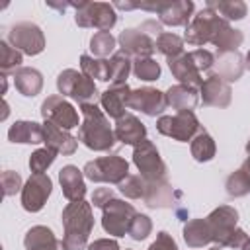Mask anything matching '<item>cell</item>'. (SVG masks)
<instances>
[{"label":"cell","mask_w":250,"mask_h":250,"mask_svg":"<svg viewBox=\"0 0 250 250\" xmlns=\"http://www.w3.org/2000/svg\"><path fill=\"white\" fill-rule=\"evenodd\" d=\"M193 12L191 0H176V2H162L158 16L160 21L166 25H188Z\"/></svg>","instance_id":"obj_21"},{"label":"cell","mask_w":250,"mask_h":250,"mask_svg":"<svg viewBox=\"0 0 250 250\" xmlns=\"http://www.w3.org/2000/svg\"><path fill=\"white\" fill-rule=\"evenodd\" d=\"M242 39H244L242 31L230 27V23L227 21L223 25V29L219 31V35L215 37L213 45L217 47V53H230V51H236V47H240Z\"/></svg>","instance_id":"obj_30"},{"label":"cell","mask_w":250,"mask_h":250,"mask_svg":"<svg viewBox=\"0 0 250 250\" xmlns=\"http://www.w3.org/2000/svg\"><path fill=\"white\" fill-rule=\"evenodd\" d=\"M209 250H221V246H211Z\"/></svg>","instance_id":"obj_53"},{"label":"cell","mask_w":250,"mask_h":250,"mask_svg":"<svg viewBox=\"0 0 250 250\" xmlns=\"http://www.w3.org/2000/svg\"><path fill=\"white\" fill-rule=\"evenodd\" d=\"M55 150H51V148H39V150H35L33 154H31V158H29V168H31V172L33 174H43L51 164H53V160H55Z\"/></svg>","instance_id":"obj_39"},{"label":"cell","mask_w":250,"mask_h":250,"mask_svg":"<svg viewBox=\"0 0 250 250\" xmlns=\"http://www.w3.org/2000/svg\"><path fill=\"white\" fill-rule=\"evenodd\" d=\"M117 186H119V191L129 199H141V197H145V191H146V180L143 176H135V174H129Z\"/></svg>","instance_id":"obj_37"},{"label":"cell","mask_w":250,"mask_h":250,"mask_svg":"<svg viewBox=\"0 0 250 250\" xmlns=\"http://www.w3.org/2000/svg\"><path fill=\"white\" fill-rule=\"evenodd\" d=\"M225 23H227V20H223L215 10L205 8L197 16H193V20L186 25L184 41L189 45H195V47L213 43Z\"/></svg>","instance_id":"obj_3"},{"label":"cell","mask_w":250,"mask_h":250,"mask_svg":"<svg viewBox=\"0 0 250 250\" xmlns=\"http://www.w3.org/2000/svg\"><path fill=\"white\" fill-rule=\"evenodd\" d=\"M133 72L139 80H156L160 76V64L154 61V59H137L135 64H133Z\"/></svg>","instance_id":"obj_38"},{"label":"cell","mask_w":250,"mask_h":250,"mask_svg":"<svg viewBox=\"0 0 250 250\" xmlns=\"http://www.w3.org/2000/svg\"><path fill=\"white\" fill-rule=\"evenodd\" d=\"M51 178L47 174H33L27 184L21 188V205L25 211H39L43 209L47 197L51 195Z\"/></svg>","instance_id":"obj_12"},{"label":"cell","mask_w":250,"mask_h":250,"mask_svg":"<svg viewBox=\"0 0 250 250\" xmlns=\"http://www.w3.org/2000/svg\"><path fill=\"white\" fill-rule=\"evenodd\" d=\"M0 64H2L4 72L20 66L21 64V53L16 47H10L6 41H0Z\"/></svg>","instance_id":"obj_41"},{"label":"cell","mask_w":250,"mask_h":250,"mask_svg":"<svg viewBox=\"0 0 250 250\" xmlns=\"http://www.w3.org/2000/svg\"><path fill=\"white\" fill-rule=\"evenodd\" d=\"M168 66L172 70V74L186 86H191V88H201L203 86V78H201V72L199 68L195 66L193 59L189 53H182L178 57H172L168 59Z\"/></svg>","instance_id":"obj_16"},{"label":"cell","mask_w":250,"mask_h":250,"mask_svg":"<svg viewBox=\"0 0 250 250\" xmlns=\"http://www.w3.org/2000/svg\"><path fill=\"white\" fill-rule=\"evenodd\" d=\"M84 176L92 182H105V184H121L129 176V164L125 158L113 154V156H102L84 166Z\"/></svg>","instance_id":"obj_6"},{"label":"cell","mask_w":250,"mask_h":250,"mask_svg":"<svg viewBox=\"0 0 250 250\" xmlns=\"http://www.w3.org/2000/svg\"><path fill=\"white\" fill-rule=\"evenodd\" d=\"M80 66H82V72L88 76V78H98V80H111L109 76V61L105 59H96V57H90V55H82L80 57Z\"/></svg>","instance_id":"obj_31"},{"label":"cell","mask_w":250,"mask_h":250,"mask_svg":"<svg viewBox=\"0 0 250 250\" xmlns=\"http://www.w3.org/2000/svg\"><path fill=\"white\" fill-rule=\"evenodd\" d=\"M111 199H113V191H111L109 188H98V189L94 191V195H92V205L104 209Z\"/></svg>","instance_id":"obj_46"},{"label":"cell","mask_w":250,"mask_h":250,"mask_svg":"<svg viewBox=\"0 0 250 250\" xmlns=\"http://www.w3.org/2000/svg\"><path fill=\"white\" fill-rule=\"evenodd\" d=\"M201 98L205 105L227 107L230 104V86L219 74H211L201 86Z\"/></svg>","instance_id":"obj_18"},{"label":"cell","mask_w":250,"mask_h":250,"mask_svg":"<svg viewBox=\"0 0 250 250\" xmlns=\"http://www.w3.org/2000/svg\"><path fill=\"white\" fill-rule=\"evenodd\" d=\"M174 195L180 197V191H174V188L166 182H146V191H145V203L148 207H170L174 203Z\"/></svg>","instance_id":"obj_24"},{"label":"cell","mask_w":250,"mask_h":250,"mask_svg":"<svg viewBox=\"0 0 250 250\" xmlns=\"http://www.w3.org/2000/svg\"><path fill=\"white\" fill-rule=\"evenodd\" d=\"M246 152H248V156H250V139H248V143H246Z\"/></svg>","instance_id":"obj_52"},{"label":"cell","mask_w":250,"mask_h":250,"mask_svg":"<svg viewBox=\"0 0 250 250\" xmlns=\"http://www.w3.org/2000/svg\"><path fill=\"white\" fill-rule=\"evenodd\" d=\"M246 240H248L246 232H244L242 229H234V230H232V234L227 238L225 246H227V248H240V250H242V246L246 244Z\"/></svg>","instance_id":"obj_47"},{"label":"cell","mask_w":250,"mask_h":250,"mask_svg":"<svg viewBox=\"0 0 250 250\" xmlns=\"http://www.w3.org/2000/svg\"><path fill=\"white\" fill-rule=\"evenodd\" d=\"M2 186H4V193L6 195H12V193H16L20 188H21V178H20V174H16V172H4L2 174Z\"/></svg>","instance_id":"obj_44"},{"label":"cell","mask_w":250,"mask_h":250,"mask_svg":"<svg viewBox=\"0 0 250 250\" xmlns=\"http://www.w3.org/2000/svg\"><path fill=\"white\" fill-rule=\"evenodd\" d=\"M68 6L76 8V23L80 27H96L100 31H109L115 21V10L107 2H68Z\"/></svg>","instance_id":"obj_4"},{"label":"cell","mask_w":250,"mask_h":250,"mask_svg":"<svg viewBox=\"0 0 250 250\" xmlns=\"http://www.w3.org/2000/svg\"><path fill=\"white\" fill-rule=\"evenodd\" d=\"M150 230H152L150 219H148L146 215H139V213H137V217H135L133 223H131L129 234H131L135 240H145V238L150 234Z\"/></svg>","instance_id":"obj_42"},{"label":"cell","mask_w":250,"mask_h":250,"mask_svg":"<svg viewBox=\"0 0 250 250\" xmlns=\"http://www.w3.org/2000/svg\"><path fill=\"white\" fill-rule=\"evenodd\" d=\"M242 70H244V64H242V55L238 51L217 53V74L225 82L238 80Z\"/></svg>","instance_id":"obj_28"},{"label":"cell","mask_w":250,"mask_h":250,"mask_svg":"<svg viewBox=\"0 0 250 250\" xmlns=\"http://www.w3.org/2000/svg\"><path fill=\"white\" fill-rule=\"evenodd\" d=\"M129 94H131V88L127 86V82L123 84H111L102 96H100V102H102V107L104 111L113 117L115 121L119 117L125 115V109H127V100H129Z\"/></svg>","instance_id":"obj_17"},{"label":"cell","mask_w":250,"mask_h":250,"mask_svg":"<svg viewBox=\"0 0 250 250\" xmlns=\"http://www.w3.org/2000/svg\"><path fill=\"white\" fill-rule=\"evenodd\" d=\"M41 115L45 121H51L53 125L68 131L72 127H78V113L76 109L66 102L62 100L61 96H51L43 102L41 105Z\"/></svg>","instance_id":"obj_11"},{"label":"cell","mask_w":250,"mask_h":250,"mask_svg":"<svg viewBox=\"0 0 250 250\" xmlns=\"http://www.w3.org/2000/svg\"><path fill=\"white\" fill-rule=\"evenodd\" d=\"M115 139L121 141L123 145H133L137 146L146 139V127L131 113H125L115 121Z\"/></svg>","instance_id":"obj_19"},{"label":"cell","mask_w":250,"mask_h":250,"mask_svg":"<svg viewBox=\"0 0 250 250\" xmlns=\"http://www.w3.org/2000/svg\"><path fill=\"white\" fill-rule=\"evenodd\" d=\"M225 188H227V193H229L230 197H242V195H246V193L250 191V184H248V180L242 176L240 170L232 172V174L227 178Z\"/></svg>","instance_id":"obj_40"},{"label":"cell","mask_w":250,"mask_h":250,"mask_svg":"<svg viewBox=\"0 0 250 250\" xmlns=\"http://www.w3.org/2000/svg\"><path fill=\"white\" fill-rule=\"evenodd\" d=\"M133 162L139 168L141 176L146 182H160L166 180V164L162 162L156 146L150 141H143L133 150Z\"/></svg>","instance_id":"obj_8"},{"label":"cell","mask_w":250,"mask_h":250,"mask_svg":"<svg viewBox=\"0 0 250 250\" xmlns=\"http://www.w3.org/2000/svg\"><path fill=\"white\" fill-rule=\"evenodd\" d=\"M62 227H64V238H62L64 250H82L94 227L92 205L86 203L84 199L68 203L62 209Z\"/></svg>","instance_id":"obj_2"},{"label":"cell","mask_w":250,"mask_h":250,"mask_svg":"<svg viewBox=\"0 0 250 250\" xmlns=\"http://www.w3.org/2000/svg\"><path fill=\"white\" fill-rule=\"evenodd\" d=\"M168 102H166V94L158 92L156 88H139V90H131L129 100H127V107L129 109H137L145 115H158L166 109Z\"/></svg>","instance_id":"obj_13"},{"label":"cell","mask_w":250,"mask_h":250,"mask_svg":"<svg viewBox=\"0 0 250 250\" xmlns=\"http://www.w3.org/2000/svg\"><path fill=\"white\" fill-rule=\"evenodd\" d=\"M80 111L84 121L78 129V139L92 150H98V152L109 150L117 139L105 113L96 104H84L80 105Z\"/></svg>","instance_id":"obj_1"},{"label":"cell","mask_w":250,"mask_h":250,"mask_svg":"<svg viewBox=\"0 0 250 250\" xmlns=\"http://www.w3.org/2000/svg\"><path fill=\"white\" fill-rule=\"evenodd\" d=\"M135 217H137V211L133 209L131 203H125L121 199H111L104 207L102 227L105 232H109L113 236H125V232H129Z\"/></svg>","instance_id":"obj_9"},{"label":"cell","mask_w":250,"mask_h":250,"mask_svg":"<svg viewBox=\"0 0 250 250\" xmlns=\"http://www.w3.org/2000/svg\"><path fill=\"white\" fill-rule=\"evenodd\" d=\"M148 250H178V246H176V242H174V238L168 234V232H158L156 234V240L150 244V248Z\"/></svg>","instance_id":"obj_45"},{"label":"cell","mask_w":250,"mask_h":250,"mask_svg":"<svg viewBox=\"0 0 250 250\" xmlns=\"http://www.w3.org/2000/svg\"><path fill=\"white\" fill-rule=\"evenodd\" d=\"M131 72V57H127L123 51L111 55L109 59V76H111V84H123L125 78Z\"/></svg>","instance_id":"obj_34"},{"label":"cell","mask_w":250,"mask_h":250,"mask_svg":"<svg viewBox=\"0 0 250 250\" xmlns=\"http://www.w3.org/2000/svg\"><path fill=\"white\" fill-rule=\"evenodd\" d=\"M207 8L215 10L223 20H242L246 16V4L240 0H219V2H207Z\"/></svg>","instance_id":"obj_32"},{"label":"cell","mask_w":250,"mask_h":250,"mask_svg":"<svg viewBox=\"0 0 250 250\" xmlns=\"http://www.w3.org/2000/svg\"><path fill=\"white\" fill-rule=\"evenodd\" d=\"M8 139L12 143H31V145L45 143L43 125L35 121H16L8 131Z\"/></svg>","instance_id":"obj_25"},{"label":"cell","mask_w":250,"mask_h":250,"mask_svg":"<svg viewBox=\"0 0 250 250\" xmlns=\"http://www.w3.org/2000/svg\"><path fill=\"white\" fill-rule=\"evenodd\" d=\"M246 66L250 68V51H248V55H246Z\"/></svg>","instance_id":"obj_51"},{"label":"cell","mask_w":250,"mask_h":250,"mask_svg":"<svg viewBox=\"0 0 250 250\" xmlns=\"http://www.w3.org/2000/svg\"><path fill=\"white\" fill-rule=\"evenodd\" d=\"M156 49H158L162 55H166L168 59L178 57V55L184 53V39H182L180 35H176V33L164 31V33L156 39Z\"/></svg>","instance_id":"obj_36"},{"label":"cell","mask_w":250,"mask_h":250,"mask_svg":"<svg viewBox=\"0 0 250 250\" xmlns=\"http://www.w3.org/2000/svg\"><path fill=\"white\" fill-rule=\"evenodd\" d=\"M166 102L178 111H191L197 105V90L186 84H176L168 88L166 92Z\"/></svg>","instance_id":"obj_26"},{"label":"cell","mask_w":250,"mask_h":250,"mask_svg":"<svg viewBox=\"0 0 250 250\" xmlns=\"http://www.w3.org/2000/svg\"><path fill=\"white\" fill-rule=\"evenodd\" d=\"M189 55H191V59H193V62H195V66L199 68V72L209 70V68L213 66V62H215L213 53H211V51H207V49H195V51H191Z\"/></svg>","instance_id":"obj_43"},{"label":"cell","mask_w":250,"mask_h":250,"mask_svg":"<svg viewBox=\"0 0 250 250\" xmlns=\"http://www.w3.org/2000/svg\"><path fill=\"white\" fill-rule=\"evenodd\" d=\"M238 170L242 172V176H244V178L248 180V184H250V156H248V158L242 162V166H240Z\"/></svg>","instance_id":"obj_49"},{"label":"cell","mask_w":250,"mask_h":250,"mask_svg":"<svg viewBox=\"0 0 250 250\" xmlns=\"http://www.w3.org/2000/svg\"><path fill=\"white\" fill-rule=\"evenodd\" d=\"M209 227H211V232H213V242L221 248H225V242L227 238L232 234V230L236 229V221H238V213L234 207H229V205H221L217 207L209 217H205Z\"/></svg>","instance_id":"obj_14"},{"label":"cell","mask_w":250,"mask_h":250,"mask_svg":"<svg viewBox=\"0 0 250 250\" xmlns=\"http://www.w3.org/2000/svg\"><path fill=\"white\" fill-rule=\"evenodd\" d=\"M14 84L23 96H37L43 86V78L35 68H18L14 72Z\"/></svg>","instance_id":"obj_29"},{"label":"cell","mask_w":250,"mask_h":250,"mask_svg":"<svg viewBox=\"0 0 250 250\" xmlns=\"http://www.w3.org/2000/svg\"><path fill=\"white\" fill-rule=\"evenodd\" d=\"M43 133H45V143L47 148L55 150V152H62V154H72L78 146V141L64 129L53 125L51 121H45L43 125Z\"/></svg>","instance_id":"obj_20"},{"label":"cell","mask_w":250,"mask_h":250,"mask_svg":"<svg viewBox=\"0 0 250 250\" xmlns=\"http://www.w3.org/2000/svg\"><path fill=\"white\" fill-rule=\"evenodd\" d=\"M23 244H25V250H64L62 240H57L53 230L41 225L27 230Z\"/></svg>","instance_id":"obj_23"},{"label":"cell","mask_w":250,"mask_h":250,"mask_svg":"<svg viewBox=\"0 0 250 250\" xmlns=\"http://www.w3.org/2000/svg\"><path fill=\"white\" fill-rule=\"evenodd\" d=\"M8 39L20 53H25V55H39L45 49L43 31L35 23H29V21H21L14 25L10 29Z\"/></svg>","instance_id":"obj_10"},{"label":"cell","mask_w":250,"mask_h":250,"mask_svg":"<svg viewBox=\"0 0 250 250\" xmlns=\"http://www.w3.org/2000/svg\"><path fill=\"white\" fill-rule=\"evenodd\" d=\"M59 180H61V186H62V193L68 201H82L84 199L86 186H84L82 172L76 166H72V164L64 166L59 172Z\"/></svg>","instance_id":"obj_22"},{"label":"cell","mask_w":250,"mask_h":250,"mask_svg":"<svg viewBox=\"0 0 250 250\" xmlns=\"http://www.w3.org/2000/svg\"><path fill=\"white\" fill-rule=\"evenodd\" d=\"M156 129L158 133L182 143H188L197 133H201V125L193 111H178L176 115H162L156 121Z\"/></svg>","instance_id":"obj_7"},{"label":"cell","mask_w":250,"mask_h":250,"mask_svg":"<svg viewBox=\"0 0 250 250\" xmlns=\"http://www.w3.org/2000/svg\"><path fill=\"white\" fill-rule=\"evenodd\" d=\"M113 49H115V37L109 31H98L90 39V51L94 53L96 59L109 57V53H113Z\"/></svg>","instance_id":"obj_35"},{"label":"cell","mask_w":250,"mask_h":250,"mask_svg":"<svg viewBox=\"0 0 250 250\" xmlns=\"http://www.w3.org/2000/svg\"><path fill=\"white\" fill-rule=\"evenodd\" d=\"M119 45H121V51L127 57H135V59H148L156 49V41L150 35L143 33L141 29L121 31Z\"/></svg>","instance_id":"obj_15"},{"label":"cell","mask_w":250,"mask_h":250,"mask_svg":"<svg viewBox=\"0 0 250 250\" xmlns=\"http://www.w3.org/2000/svg\"><path fill=\"white\" fill-rule=\"evenodd\" d=\"M57 88L62 96H70L80 105L84 104H96L98 90L92 78H88L84 72H78L74 68H66L57 78Z\"/></svg>","instance_id":"obj_5"},{"label":"cell","mask_w":250,"mask_h":250,"mask_svg":"<svg viewBox=\"0 0 250 250\" xmlns=\"http://www.w3.org/2000/svg\"><path fill=\"white\" fill-rule=\"evenodd\" d=\"M88 250H119V244L111 238H100L88 244Z\"/></svg>","instance_id":"obj_48"},{"label":"cell","mask_w":250,"mask_h":250,"mask_svg":"<svg viewBox=\"0 0 250 250\" xmlns=\"http://www.w3.org/2000/svg\"><path fill=\"white\" fill-rule=\"evenodd\" d=\"M215 141L211 139L209 133L201 131L197 133L193 139H191V156L197 160V162H207L215 156Z\"/></svg>","instance_id":"obj_33"},{"label":"cell","mask_w":250,"mask_h":250,"mask_svg":"<svg viewBox=\"0 0 250 250\" xmlns=\"http://www.w3.org/2000/svg\"><path fill=\"white\" fill-rule=\"evenodd\" d=\"M242 250H250V238H248V240H246V244H244V246H242Z\"/></svg>","instance_id":"obj_50"},{"label":"cell","mask_w":250,"mask_h":250,"mask_svg":"<svg viewBox=\"0 0 250 250\" xmlns=\"http://www.w3.org/2000/svg\"><path fill=\"white\" fill-rule=\"evenodd\" d=\"M184 240L189 248H201V246L213 242V232H211L207 219L188 221V225L184 227Z\"/></svg>","instance_id":"obj_27"}]
</instances>
